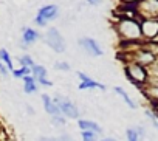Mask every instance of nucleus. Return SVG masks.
Listing matches in <instances>:
<instances>
[{"label":"nucleus","instance_id":"nucleus-27","mask_svg":"<svg viewBox=\"0 0 158 141\" xmlns=\"http://www.w3.org/2000/svg\"><path fill=\"white\" fill-rule=\"evenodd\" d=\"M39 141H57L56 138H47V136H42Z\"/></svg>","mask_w":158,"mask_h":141},{"label":"nucleus","instance_id":"nucleus-6","mask_svg":"<svg viewBox=\"0 0 158 141\" xmlns=\"http://www.w3.org/2000/svg\"><path fill=\"white\" fill-rule=\"evenodd\" d=\"M79 45L82 47V50L85 53H89L93 57H98V56H102L104 54V51L99 47V44L95 39H92V37H82L81 40H79Z\"/></svg>","mask_w":158,"mask_h":141},{"label":"nucleus","instance_id":"nucleus-7","mask_svg":"<svg viewBox=\"0 0 158 141\" xmlns=\"http://www.w3.org/2000/svg\"><path fill=\"white\" fill-rule=\"evenodd\" d=\"M136 11L139 14H143L144 17H153L158 14V2L155 0H149V2H143V3H136Z\"/></svg>","mask_w":158,"mask_h":141},{"label":"nucleus","instance_id":"nucleus-30","mask_svg":"<svg viewBox=\"0 0 158 141\" xmlns=\"http://www.w3.org/2000/svg\"><path fill=\"white\" fill-rule=\"evenodd\" d=\"M82 141H92V139H82Z\"/></svg>","mask_w":158,"mask_h":141},{"label":"nucleus","instance_id":"nucleus-2","mask_svg":"<svg viewBox=\"0 0 158 141\" xmlns=\"http://www.w3.org/2000/svg\"><path fill=\"white\" fill-rule=\"evenodd\" d=\"M45 40L48 44V47L56 51V53H64L67 50V44H65V39L62 37V34L59 33L57 28H50L45 34Z\"/></svg>","mask_w":158,"mask_h":141},{"label":"nucleus","instance_id":"nucleus-22","mask_svg":"<svg viewBox=\"0 0 158 141\" xmlns=\"http://www.w3.org/2000/svg\"><path fill=\"white\" fill-rule=\"evenodd\" d=\"M54 68L59 70V72H68L70 65H68L67 62H56V64H54Z\"/></svg>","mask_w":158,"mask_h":141},{"label":"nucleus","instance_id":"nucleus-4","mask_svg":"<svg viewBox=\"0 0 158 141\" xmlns=\"http://www.w3.org/2000/svg\"><path fill=\"white\" fill-rule=\"evenodd\" d=\"M54 102H56V106H57V109H59V113H60L62 116H65V118H77V116H79V110H77V107H76L71 101L57 96V98L54 99Z\"/></svg>","mask_w":158,"mask_h":141},{"label":"nucleus","instance_id":"nucleus-28","mask_svg":"<svg viewBox=\"0 0 158 141\" xmlns=\"http://www.w3.org/2000/svg\"><path fill=\"white\" fill-rule=\"evenodd\" d=\"M152 65H153V73H156V75H158V60H156V62H153Z\"/></svg>","mask_w":158,"mask_h":141},{"label":"nucleus","instance_id":"nucleus-9","mask_svg":"<svg viewBox=\"0 0 158 141\" xmlns=\"http://www.w3.org/2000/svg\"><path fill=\"white\" fill-rule=\"evenodd\" d=\"M77 76H79V79H81V84H79V90H89V89H99V90H106V85H102V84H99V82H96V81H93L92 78H89L85 73H81L79 72L77 73Z\"/></svg>","mask_w":158,"mask_h":141},{"label":"nucleus","instance_id":"nucleus-26","mask_svg":"<svg viewBox=\"0 0 158 141\" xmlns=\"http://www.w3.org/2000/svg\"><path fill=\"white\" fill-rule=\"evenodd\" d=\"M57 141H74V139H73L71 136H68V135H62V136H60Z\"/></svg>","mask_w":158,"mask_h":141},{"label":"nucleus","instance_id":"nucleus-29","mask_svg":"<svg viewBox=\"0 0 158 141\" xmlns=\"http://www.w3.org/2000/svg\"><path fill=\"white\" fill-rule=\"evenodd\" d=\"M101 141H116V138H112V136H107V138H102Z\"/></svg>","mask_w":158,"mask_h":141},{"label":"nucleus","instance_id":"nucleus-19","mask_svg":"<svg viewBox=\"0 0 158 141\" xmlns=\"http://www.w3.org/2000/svg\"><path fill=\"white\" fill-rule=\"evenodd\" d=\"M28 75H31V68H27V67H20V68H17V70L13 72L14 78H25Z\"/></svg>","mask_w":158,"mask_h":141},{"label":"nucleus","instance_id":"nucleus-16","mask_svg":"<svg viewBox=\"0 0 158 141\" xmlns=\"http://www.w3.org/2000/svg\"><path fill=\"white\" fill-rule=\"evenodd\" d=\"M153 54L152 53H149V51H141V53H138V64L143 67V65H146V64H153Z\"/></svg>","mask_w":158,"mask_h":141},{"label":"nucleus","instance_id":"nucleus-12","mask_svg":"<svg viewBox=\"0 0 158 141\" xmlns=\"http://www.w3.org/2000/svg\"><path fill=\"white\" fill-rule=\"evenodd\" d=\"M77 126L81 127V130H89V132H95V133H101L102 132L101 126L98 122H95V121H90V119H79Z\"/></svg>","mask_w":158,"mask_h":141},{"label":"nucleus","instance_id":"nucleus-1","mask_svg":"<svg viewBox=\"0 0 158 141\" xmlns=\"http://www.w3.org/2000/svg\"><path fill=\"white\" fill-rule=\"evenodd\" d=\"M116 31L124 40H136L141 37V25L133 19H121L116 23Z\"/></svg>","mask_w":158,"mask_h":141},{"label":"nucleus","instance_id":"nucleus-13","mask_svg":"<svg viewBox=\"0 0 158 141\" xmlns=\"http://www.w3.org/2000/svg\"><path fill=\"white\" fill-rule=\"evenodd\" d=\"M47 68L44 67V65H39V64H36L33 68H31V75L34 76V79H36V82H40V81H44V79H47Z\"/></svg>","mask_w":158,"mask_h":141},{"label":"nucleus","instance_id":"nucleus-8","mask_svg":"<svg viewBox=\"0 0 158 141\" xmlns=\"http://www.w3.org/2000/svg\"><path fill=\"white\" fill-rule=\"evenodd\" d=\"M141 34H144L146 37L152 39L158 34V20L153 19H146L141 23Z\"/></svg>","mask_w":158,"mask_h":141},{"label":"nucleus","instance_id":"nucleus-10","mask_svg":"<svg viewBox=\"0 0 158 141\" xmlns=\"http://www.w3.org/2000/svg\"><path fill=\"white\" fill-rule=\"evenodd\" d=\"M39 39H40V34H39L36 30H33V28H30V27H27V28L22 30V42H23L25 45H31V44H34V42L39 40Z\"/></svg>","mask_w":158,"mask_h":141},{"label":"nucleus","instance_id":"nucleus-5","mask_svg":"<svg viewBox=\"0 0 158 141\" xmlns=\"http://www.w3.org/2000/svg\"><path fill=\"white\" fill-rule=\"evenodd\" d=\"M126 75L127 78L132 81V82H136V84H141L146 81L147 78V73H146V70L139 65V64H130L126 67Z\"/></svg>","mask_w":158,"mask_h":141},{"label":"nucleus","instance_id":"nucleus-24","mask_svg":"<svg viewBox=\"0 0 158 141\" xmlns=\"http://www.w3.org/2000/svg\"><path fill=\"white\" fill-rule=\"evenodd\" d=\"M146 115H147V116H149V118L152 119L153 126H155V127L158 129V116H156V115H153V113H152V112H149V110H146Z\"/></svg>","mask_w":158,"mask_h":141},{"label":"nucleus","instance_id":"nucleus-25","mask_svg":"<svg viewBox=\"0 0 158 141\" xmlns=\"http://www.w3.org/2000/svg\"><path fill=\"white\" fill-rule=\"evenodd\" d=\"M8 72H10V70L5 67V64L2 60H0V75H2V76H8Z\"/></svg>","mask_w":158,"mask_h":141},{"label":"nucleus","instance_id":"nucleus-11","mask_svg":"<svg viewBox=\"0 0 158 141\" xmlns=\"http://www.w3.org/2000/svg\"><path fill=\"white\" fill-rule=\"evenodd\" d=\"M42 102H44V109L47 113H50L51 116H59V109L54 102V99H51L48 95H42Z\"/></svg>","mask_w":158,"mask_h":141},{"label":"nucleus","instance_id":"nucleus-15","mask_svg":"<svg viewBox=\"0 0 158 141\" xmlns=\"http://www.w3.org/2000/svg\"><path fill=\"white\" fill-rule=\"evenodd\" d=\"M0 60L5 64V67L10 70V72H14V67H13V59L10 56V53L5 48H0Z\"/></svg>","mask_w":158,"mask_h":141},{"label":"nucleus","instance_id":"nucleus-18","mask_svg":"<svg viewBox=\"0 0 158 141\" xmlns=\"http://www.w3.org/2000/svg\"><path fill=\"white\" fill-rule=\"evenodd\" d=\"M17 60L20 62V65H22V67H27V68H33V67L36 65V64H34V60H33V57H31L30 54H23V56H20Z\"/></svg>","mask_w":158,"mask_h":141},{"label":"nucleus","instance_id":"nucleus-23","mask_svg":"<svg viewBox=\"0 0 158 141\" xmlns=\"http://www.w3.org/2000/svg\"><path fill=\"white\" fill-rule=\"evenodd\" d=\"M65 122H67V121H65L64 116H60V115H59V116H53V124H54V126H65Z\"/></svg>","mask_w":158,"mask_h":141},{"label":"nucleus","instance_id":"nucleus-17","mask_svg":"<svg viewBox=\"0 0 158 141\" xmlns=\"http://www.w3.org/2000/svg\"><path fill=\"white\" fill-rule=\"evenodd\" d=\"M115 92H116V93H118V95H119V96H121L123 99H124V102H126V104H127V106H129L130 109H136L135 102H133V101L130 99V96L127 95V92H126L124 89H121V87H115Z\"/></svg>","mask_w":158,"mask_h":141},{"label":"nucleus","instance_id":"nucleus-20","mask_svg":"<svg viewBox=\"0 0 158 141\" xmlns=\"http://www.w3.org/2000/svg\"><path fill=\"white\" fill-rule=\"evenodd\" d=\"M126 136H127V141H138L139 139V136H138V133H136L135 129H127Z\"/></svg>","mask_w":158,"mask_h":141},{"label":"nucleus","instance_id":"nucleus-3","mask_svg":"<svg viewBox=\"0 0 158 141\" xmlns=\"http://www.w3.org/2000/svg\"><path fill=\"white\" fill-rule=\"evenodd\" d=\"M57 14H59V8L56 5H45V6H42L39 10V13H37V16L34 19V23L39 25V27H45L47 22L56 19Z\"/></svg>","mask_w":158,"mask_h":141},{"label":"nucleus","instance_id":"nucleus-21","mask_svg":"<svg viewBox=\"0 0 158 141\" xmlns=\"http://www.w3.org/2000/svg\"><path fill=\"white\" fill-rule=\"evenodd\" d=\"M81 135H82V139H92V141H96V133H95V132L82 130V132H81Z\"/></svg>","mask_w":158,"mask_h":141},{"label":"nucleus","instance_id":"nucleus-14","mask_svg":"<svg viewBox=\"0 0 158 141\" xmlns=\"http://www.w3.org/2000/svg\"><path fill=\"white\" fill-rule=\"evenodd\" d=\"M23 82H25V85H23V92L25 93H36L37 92V84H36V79H34V76H31V75H28V76H25L23 78Z\"/></svg>","mask_w":158,"mask_h":141}]
</instances>
